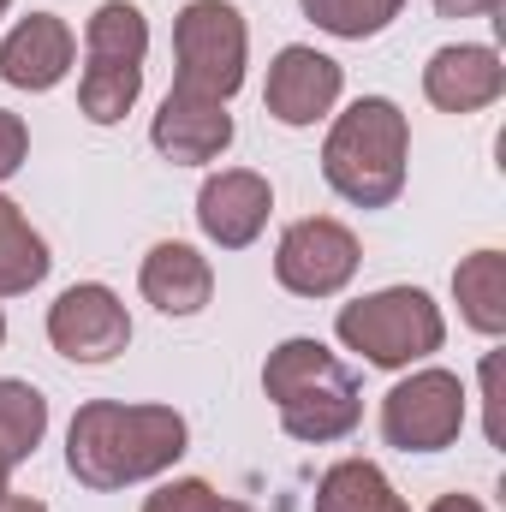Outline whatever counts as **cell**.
<instances>
[{
	"label": "cell",
	"instance_id": "obj_21",
	"mask_svg": "<svg viewBox=\"0 0 506 512\" xmlns=\"http://www.w3.org/2000/svg\"><path fill=\"white\" fill-rule=\"evenodd\" d=\"M298 12H304L322 36L370 42V36H381V30L405 12V0H298Z\"/></svg>",
	"mask_w": 506,
	"mask_h": 512
},
{
	"label": "cell",
	"instance_id": "obj_27",
	"mask_svg": "<svg viewBox=\"0 0 506 512\" xmlns=\"http://www.w3.org/2000/svg\"><path fill=\"white\" fill-rule=\"evenodd\" d=\"M12 471H18V465H12V459H6V453H0V495H6V489H12Z\"/></svg>",
	"mask_w": 506,
	"mask_h": 512
},
{
	"label": "cell",
	"instance_id": "obj_15",
	"mask_svg": "<svg viewBox=\"0 0 506 512\" xmlns=\"http://www.w3.org/2000/svg\"><path fill=\"white\" fill-rule=\"evenodd\" d=\"M453 304L459 322L483 340L506 334V256L501 251H471L453 268Z\"/></svg>",
	"mask_w": 506,
	"mask_h": 512
},
{
	"label": "cell",
	"instance_id": "obj_2",
	"mask_svg": "<svg viewBox=\"0 0 506 512\" xmlns=\"http://www.w3.org/2000/svg\"><path fill=\"white\" fill-rule=\"evenodd\" d=\"M262 393L274 399L280 429L304 447H334L364 423V393H358L352 364L310 334H292L268 352Z\"/></svg>",
	"mask_w": 506,
	"mask_h": 512
},
{
	"label": "cell",
	"instance_id": "obj_26",
	"mask_svg": "<svg viewBox=\"0 0 506 512\" xmlns=\"http://www.w3.org/2000/svg\"><path fill=\"white\" fill-rule=\"evenodd\" d=\"M0 512H48V507H42L36 495H12V489H6V495H0Z\"/></svg>",
	"mask_w": 506,
	"mask_h": 512
},
{
	"label": "cell",
	"instance_id": "obj_22",
	"mask_svg": "<svg viewBox=\"0 0 506 512\" xmlns=\"http://www.w3.org/2000/svg\"><path fill=\"white\" fill-rule=\"evenodd\" d=\"M215 489L203 483V477H173V483H161L149 501H143V512H215Z\"/></svg>",
	"mask_w": 506,
	"mask_h": 512
},
{
	"label": "cell",
	"instance_id": "obj_7",
	"mask_svg": "<svg viewBox=\"0 0 506 512\" xmlns=\"http://www.w3.org/2000/svg\"><path fill=\"white\" fill-rule=\"evenodd\" d=\"M364 268V245L334 215H304L274 245V280L292 298H340Z\"/></svg>",
	"mask_w": 506,
	"mask_h": 512
},
{
	"label": "cell",
	"instance_id": "obj_20",
	"mask_svg": "<svg viewBox=\"0 0 506 512\" xmlns=\"http://www.w3.org/2000/svg\"><path fill=\"white\" fill-rule=\"evenodd\" d=\"M143 96V66H84L78 72V114L90 126H120Z\"/></svg>",
	"mask_w": 506,
	"mask_h": 512
},
{
	"label": "cell",
	"instance_id": "obj_17",
	"mask_svg": "<svg viewBox=\"0 0 506 512\" xmlns=\"http://www.w3.org/2000/svg\"><path fill=\"white\" fill-rule=\"evenodd\" d=\"M149 60V18L131 0H102L84 18V66H143Z\"/></svg>",
	"mask_w": 506,
	"mask_h": 512
},
{
	"label": "cell",
	"instance_id": "obj_23",
	"mask_svg": "<svg viewBox=\"0 0 506 512\" xmlns=\"http://www.w3.org/2000/svg\"><path fill=\"white\" fill-rule=\"evenodd\" d=\"M24 161H30V126H24L12 108H0V185H6Z\"/></svg>",
	"mask_w": 506,
	"mask_h": 512
},
{
	"label": "cell",
	"instance_id": "obj_28",
	"mask_svg": "<svg viewBox=\"0 0 506 512\" xmlns=\"http://www.w3.org/2000/svg\"><path fill=\"white\" fill-rule=\"evenodd\" d=\"M215 512H251L245 501H215Z\"/></svg>",
	"mask_w": 506,
	"mask_h": 512
},
{
	"label": "cell",
	"instance_id": "obj_8",
	"mask_svg": "<svg viewBox=\"0 0 506 512\" xmlns=\"http://www.w3.org/2000/svg\"><path fill=\"white\" fill-rule=\"evenodd\" d=\"M48 346L66 364H114L131 346L126 298L102 280H78L48 304Z\"/></svg>",
	"mask_w": 506,
	"mask_h": 512
},
{
	"label": "cell",
	"instance_id": "obj_9",
	"mask_svg": "<svg viewBox=\"0 0 506 512\" xmlns=\"http://www.w3.org/2000/svg\"><path fill=\"white\" fill-rule=\"evenodd\" d=\"M346 96V66L310 42H286L274 60H268V84H262V108L268 120L286 131H310L322 120H334Z\"/></svg>",
	"mask_w": 506,
	"mask_h": 512
},
{
	"label": "cell",
	"instance_id": "obj_5",
	"mask_svg": "<svg viewBox=\"0 0 506 512\" xmlns=\"http://www.w3.org/2000/svg\"><path fill=\"white\" fill-rule=\"evenodd\" d=\"M251 24L233 0H185L173 18V90L227 102L245 90Z\"/></svg>",
	"mask_w": 506,
	"mask_h": 512
},
{
	"label": "cell",
	"instance_id": "obj_12",
	"mask_svg": "<svg viewBox=\"0 0 506 512\" xmlns=\"http://www.w3.org/2000/svg\"><path fill=\"white\" fill-rule=\"evenodd\" d=\"M233 137H239V126H233L227 102H209V96H191V90H167L155 120H149L155 155L173 161V167H209L233 149Z\"/></svg>",
	"mask_w": 506,
	"mask_h": 512
},
{
	"label": "cell",
	"instance_id": "obj_29",
	"mask_svg": "<svg viewBox=\"0 0 506 512\" xmlns=\"http://www.w3.org/2000/svg\"><path fill=\"white\" fill-rule=\"evenodd\" d=\"M0 346H6V310H0Z\"/></svg>",
	"mask_w": 506,
	"mask_h": 512
},
{
	"label": "cell",
	"instance_id": "obj_10",
	"mask_svg": "<svg viewBox=\"0 0 506 512\" xmlns=\"http://www.w3.org/2000/svg\"><path fill=\"white\" fill-rule=\"evenodd\" d=\"M268 215H274V185L256 167H221L197 191V233L215 251H251L268 233Z\"/></svg>",
	"mask_w": 506,
	"mask_h": 512
},
{
	"label": "cell",
	"instance_id": "obj_16",
	"mask_svg": "<svg viewBox=\"0 0 506 512\" xmlns=\"http://www.w3.org/2000/svg\"><path fill=\"white\" fill-rule=\"evenodd\" d=\"M310 512H411L405 495L387 483L376 459H334L322 477H316V495Z\"/></svg>",
	"mask_w": 506,
	"mask_h": 512
},
{
	"label": "cell",
	"instance_id": "obj_25",
	"mask_svg": "<svg viewBox=\"0 0 506 512\" xmlns=\"http://www.w3.org/2000/svg\"><path fill=\"white\" fill-rule=\"evenodd\" d=\"M429 512H489V507H483L477 495H441V501H435Z\"/></svg>",
	"mask_w": 506,
	"mask_h": 512
},
{
	"label": "cell",
	"instance_id": "obj_18",
	"mask_svg": "<svg viewBox=\"0 0 506 512\" xmlns=\"http://www.w3.org/2000/svg\"><path fill=\"white\" fill-rule=\"evenodd\" d=\"M54 256H48V239L24 221V209L0 191V298H24L48 280Z\"/></svg>",
	"mask_w": 506,
	"mask_h": 512
},
{
	"label": "cell",
	"instance_id": "obj_30",
	"mask_svg": "<svg viewBox=\"0 0 506 512\" xmlns=\"http://www.w3.org/2000/svg\"><path fill=\"white\" fill-rule=\"evenodd\" d=\"M6 12H12V0H0V18H6Z\"/></svg>",
	"mask_w": 506,
	"mask_h": 512
},
{
	"label": "cell",
	"instance_id": "obj_11",
	"mask_svg": "<svg viewBox=\"0 0 506 512\" xmlns=\"http://www.w3.org/2000/svg\"><path fill=\"white\" fill-rule=\"evenodd\" d=\"M72 66H78V36L60 12H30L0 36V84H12L24 96L60 90Z\"/></svg>",
	"mask_w": 506,
	"mask_h": 512
},
{
	"label": "cell",
	"instance_id": "obj_24",
	"mask_svg": "<svg viewBox=\"0 0 506 512\" xmlns=\"http://www.w3.org/2000/svg\"><path fill=\"white\" fill-rule=\"evenodd\" d=\"M435 12L441 18H489V12H501V0H435Z\"/></svg>",
	"mask_w": 506,
	"mask_h": 512
},
{
	"label": "cell",
	"instance_id": "obj_6",
	"mask_svg": "<svg viewBox=\"0 0 506 512\" xmlns=\"http://www.w3.org/2000/svg\"><path fill=\"white\" fill-rule=\"evenodd\" d=\"M465 417H471L465 382L441 364H417L381 399V441L399 453H447L465 435Z\"/></svg>",
	"mask_w": 506,
	"mask_h": 512
},
{
	"label": "cell",
	"instance_id": "obj_4",
	"mask_svg": "<svg viewBox=\"0 0 506 512\" xmlns=\"http://www.w3.org/2000/svg\"><path fill=\"white\" fill-rule=\"evenodd\" d=\"M334 340L346 352H358L370 370H417L447 346V316L423 286H381L352 304H340L334 316Z\"/></svg>",
	"mask_w": 506,
	"mask_h": 512
},
{
	"label": "cell",
	"instance_id": "obj_14",
	"mask_svg": "<svg viewBox=\"0 0 506 512\" xmlns=\"http://www.w3.org/2000/svg\"><path fill=\"white\" fill-rule=\"evenodd\" d=\"M137 292L161 316H203L215 298V262L185 239H161L137 268Z\"/></svg>",
	"mask_w": 506,
	"mask_h": 512
},
{
	"label": "cell",
	"instance_id": "obj_19",
	"mask_svg": "<svg viewBox=\"0 0 506 512\" xmlns=\"http://www.w3.org/2000/svg\"><path fill=\"white\" fill-rule=\"evenodd\" d=\"M42 441H48V399H42V387L0 376V453L12 465H24V459H36Z\"/></svg>",
	"mask_w": 506,
	"mask_h": 512
},
{
	"label": "cell",
	"instance_id": "obj_13",
	"mask_svg": "<svg viewBox=\"0 0 506 512\" xmlns=\"http://www.w3.org/2000/svg\"><path fill=\"white\" fill-rule=\"evenodd\" d=\"M423 96L435 114H483L506 96V60L489 42H447L423 66Z\"/></svg>",
	"mask_w": 506,
	"mask_h": 512
},
{
	"label": "cell",
	"instance_id": "obj_3",
	"mask_svg": "<svg viewBox=\"0 0 506 512\" xmlns=\"http://www.w3.org/2000/svg\"><path fill=\"white\" fill-rule=\"evenodd\" d=\"M411 173V120L387 96H358L346 114L328 120L322 137V179L352 209H393Z\"/></svg>",
	"mask_w": 506,
	"mask_h": 512
},
{
	"label": "cell",
	"instance_id": "obj_1",
	"mask_svg": "<svg viewBox=\"0 0 506 512\" xmlns=\"http://www.w3.org/2000/svg\"><path fill=\"white\" fill-rule=\"evenodd\" d=\"M185 453H191V423L173 405L90 399L66 423V471L78 489H96V495L161 483Z\"/></svg>",
	"mask_w": 506,
	"mask_h": 512
}]
</instances>
